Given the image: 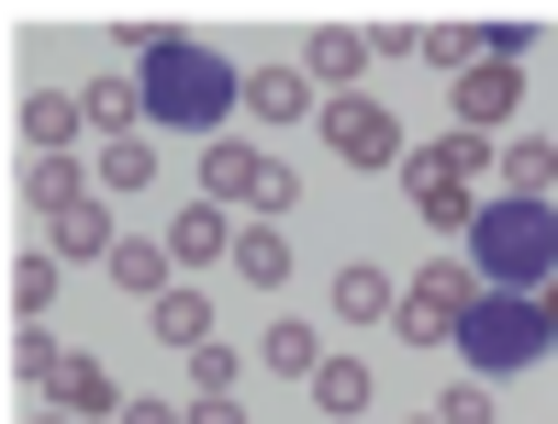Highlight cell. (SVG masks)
<instances>
[{
  "label": "cell",
  "mask_w": 558,
  "mask_h": 424,
  "mask_svg": "<svg viewBox=\"0 0 558 424\" xmlns=\"http://www.w3.org/2000/svg\"><path fill=\"white\" fill-rule=\"evenodd\" d=\"M470 268H481V291H558V202L492 191L470 223Z\"/></svg>",
  "instance_id": "cell-1"
},
{
  "label": "cell",
  "mask_w": 558,
  "mask_h": 424,
  "mask_svg": "<svg viewBox=\"0 0 558 424\" xmlns=\"http://www.w3.org/2000/svg\"><path fill=\"white\" fill-rule=\"evenodd\" d=\"M235 101H246V68H223L213 45L168 34L157 57H146V123H179V134H202V123H223Z\"/></svg>",
  "instance_id": "cell-2"
},
{
  "label": "cell",
  "mask_w": 558,
  "mask_h": 424,
  "mask_svg": "<svg viewBox=\"0 0 558 424\" xmlns=\"http://www.w3.org/2000/svg\"><path fill=\"white\" fill-rule=\"evenodd\" d=\"M481 179H492V134H458V123L436 134V146L402 157V191H413V213H425L436 234H470L481 223V202H492Z\"/></svg>",
  "instance_id": "cell-3"
},
{
  "label": "cell",
  "mask_w": 558,
  "mask_h": 424,
  "mask_svg": "<svg viewBox=\"0 0 558 424\" xmlns=\"http://www.w3.org/2000/svg\"><path fill=\"white\" fill-rule=\"evenodd\" d=\"M558 347V291H481L470 324H458V358H470V380H502V368H525Z\"/></svg>",
  "instance_id": "cell-4"
},
{
  "label": "cell",
  "mask_w": 558,
  "mask_h": 424,
  "mask_svg": "<svg viewBox=\"0 0 558 424\" xmlns=\"http://www.w3.org/2000/svg\"><path fill=\"white\" fill-rule=\"evenodd\" d=\"M202 202H223V213H257V223H291V168H268L257 146H235V134H223V146H202Z\"/></svg>",
  "instance_id": "cell-5"
},
{
  "label": "cell",
  "mask_w": 558,
  "mask_h": 424,
  "mask_svg": "<svg viewBox=\"0 0 558 424\" xmlns=\"http://www.w3.org/2000/svg\"><path fill=\"white\" fill-rule=\"evenodd\" d=\"M324 146H336L347 168H402L413 146H402V123H391V101H368V89H347V101H324Z\"/></svg>",
  "instance_id": "cell-6"
},
{
  "label": "cell",
  "mask_w": 558,
  "mask_h": 424,
  "mask_svg": "<svg viewBox=\"0 0 558 424\" xmlns=\"http://www.w3.org/2000/svg\"><path fill=\"white\" fill-rule=\"evenodd\" d=\"M514 101H525V68H502V57H470V68L447 78V112H458V134L514 123Z\"/></svg>",
  "instance_id": "cell-7"
},
{
  "label": "cell",
  "mask_w": 558,
  "mask_h": 424,
  "mask_svg": "<svg viewBox=\"0 0 558 424\" xmlns=\"http://www.w3.org/2000/svg\"><path fill=\"white\" fill-rule=\"evenodd\" d=\"M302 78H313V89H336V101H347V78H368V34H347V23L302 34Z\"/></svg>",
  "instance_id": "cell-8"
},
{
  "label": "cell",
  "mask_w": 558,
  "mask_h": 424,
  "mask_svg": "<svg viewBox=\"0 0 558 424\" xmlns=\"http://www.w3.org/2000/svg\"><path fill=\"white\" fill-rule=\"evenodd\" d=\"M492 179L514 202H558V146H547V134H514V146H492Z\"/></svg>",
  "instance_id": "cell-9"
},
{
  "label": "cell",
  "mask_w": 558,
  "mask_h": 424,
  "mask_svg": "<svg viewBox=\"0 0 558 424\" xmlns=\"http://www.w3.org/2000/svg\"><path fill=\"white\" fill-rule=\"evenodd\" d=\"M413 302H425V313L447 324V336H458V324H470V302H481V268H470V257H425V279H413Z\"/></svg>",
  "instance_id": "cell-10"
},
{
  "label": "cell",
  "mask_w": 558,
  "mask_h": 424,
  "mask_svg": "<svg viewBox=\"0 0 558 424\" xmlns=\"http://www.w3.org/2000/svg\"><path fill=\"white\" fill-rule=\"evenodd\" d=\"M257 368H268V380H302V391H313V368H324V336H313L302 313H279L268 336H257Z\"/></svg>",
  "instance_id": "cell-11"
},
{
  "label": "cell",
  "mask_w": 558,
  "mask_h": 424,
  "mask_svg": "<svg viewBox=\"0 0 558 424\" xmlns=\"http://www.w3.org/2000/svg\"><path fill=\"white\" fill-rule=\"evenodd\" d=\"M89 112H78V89H23V146L34 157H68V134H78Z\"/></svg>",
  "instance_id": "cell-12"
},
{
  "label": "cell",
  "mask_w": 558,
  "mask_h": 424,
  "mask_svg": "<svg viewBox=\"0 0 558 424\" xmlns=\"http://www.w3.org/2000/svg\"><path fill=\"white\" fill-rule=\"evenodd\" d=\"M246 112H257V123H302V112H324V101H313L302 68H246Z\"/></svg>",
  "instance_id": "cell-13"
},
{
  "label": "cell",
  "mask_w": 558,
  "mask_h": 424,
  "mask_svg": "<svg viewBox=\"0 0 558 424\" xmlns=\"http://www.w3.org/2000/svg\"><path fill=\"white\" fill-rule=\"evenodd\" d=\"M168 268H179L168 234H123V246H112V291H146V302H157V291H179Z\"/></svg>",
  "instance_id": "cell-14"
},
{
  "label": "cell",
  "mask_w": 558,
  "mask_h": 424,
  "mask_svg": "<svg viewBox=\"0 0 558 424\" xmlns=\"http://www.w3.org/2000/svg\"><path fill=\"white\" fill-rule=\"evenodd\" d=\"M168 257H191V268H202V257H235V213H223V202H191V213L168 223Z\"/></svg>",
  "instance_id": "cell-15"
},
{
  "label": "cell",
  "mask_w": 558,
  "mask_h": 424,
  "mask_svg": "<svg viewBox=\"0 0 558 424\" xmlns=\"http://www.w3.org/2000/svg\"><path fill=\"white\" fill-rule=\"evenodd\" d=\"M146 313H157V336H168L179 358H191V347H213V291H191V279H179V291H157Z\"/></svg>",
  "instance_id": "cell-16"
},
{
  "label": "cell",
  "mask_w": 558,
  "mask_h": 424,
  "mask_svg": "<svg viewBox=\"0 0 558 424\" xmlns=\"http://www.w3.org/2000/svg\"><path fill=\"white\" fill-rule=\"evenodd\" d=\"M23 202H34L45 223L78 213V202H89V168H78V157H34V168H23Z\"/></svg>",
  "instance_id": "cell-17"
},
{
  "label": "cell",
  "mask_w": 558,
  "mask_h": 424,
  "mask_svg": "<svg viewBox=\"0 0 558 424\" xmlns=\"http://www.w3.org/2000/svg\"><path fill=\"white\" fill-rule=\"evenodd\" d=\"M78 112H89V123H101L112 146H123V134L146 123V78H89V89H78Z\"/></svg>",
  "instance_id": "cell-18"
},
{
  "label": "cell",
  "mask_w": 558,
  "mask_h": 424,
  "mask_svg": "<svg viewBox=\"0 0 558 424\" xmlns=\"http://www.w3.org/2000/svg\"><path fill=\"white\" fill-rule=\"evenodd\" d=\"M12 380H23V391H45V402H57V380H68V347L45 336V324H12Z\"/></svg>",
  "instance_id": "cell-19"
},
{
  "label": "cell",
  "mask_w": 558,
  "mask_h": 424,
  "mask_svg": "<svg viewBox=\"0 0 558 424\" xmlns=\"http://www.w3.org/2000/svg\"><path fill=\"white\" fill-rule=\"evenodd\" d=\"M112 246H123L112 202H78V213H57V257H101V268H112Z\"/></svg>",
  "instance_id": "cell-20"
},
{
  "label": "cell",
  "mask_w": 558,
  "mask_h": 424,
  "mask_svg": "<svg viewBox=\"0 0 558 424\" xmlns=\"http://www.w3.org/2000/svg\"><path fill=\"white\" fill-rule=\"evenodd\" d=\"M336 313H347V324H391V313H402V291L357 257V268H336Z\"/></svg>",
  "instance_id": "cell-21"
},
{
  "label": "cell",
  "mask_w": 558,
  "mask_h": 424,
  "mask_svg": "<svg viewBox=\"0 0 558 424\" xmlns=\"http://www.w3.org/2000/svg\"><path fill=\"white\" fill-rule=\"evenodd\" d=\"M57 402H68L78 424H101V413H123L134 391H112V368H101V358H68V380H57Z\"/></svg>",
  "instance_id": "cell-22"
},
{
  "label": "cell",
  "mask_w": 558,
  "mask_h": 424,
  "mask_svg": "<svg viewBox=\"0 0 558 424\" xmlns=\"http://www.w3.org/2000/svg\"><path fill=\"white\" fill-rule=\"evenodd\" d=\"M235 279L279 291V279H291V234H279V223H246V234H235Z\"/></svg>",
  "instance_id": "cell-23"
},
{
  "label": "cell",
  "mask_w": 558,
  "mask_h": 424,
  "mask_svg": "<svg viewBox=\"0 0 558 424\" xmlns=\"http://www.w3.org/2000/svg\"><path fill=\"white\" fill-rule=\"evenodd\" d=\"M313 402L336 413V424H357V413H368V358H324V368H313Z\"/></svg>",
  "instance_id": "cell-24"
},
{
  "label": "cell",
  "mask_w": 558,
  "mask_h": 424,
  "mask_svg": "<svg viewBox=\"0 0 558 424\" xmlns=\"http://www.w3.org/2000/svg\"><path fill=\"white\" fill-rule=\"evenodd\" d=\"M57 268H68V257H12V324H45V302H57Z\"/></svg>",
  "instance_id": "cell-25"
},
{
  "label": "cell",
  "mask_w": 558,
  "mask_h": 424,
  "mask_svg": "<svg viewBox=\"0 0 558 424\" xmlns=\"http://www.w3.org/2000/svg\"><path fill=\"white\" fill-rule=\"evenodd\" d=\"M146 179H157V146H146V134H123V146L101 157V191H146Z\"/></svg>",
  "instance_id": "cell-26"
},
{
  "label": "cell",
  "mask_w": 558,
  "mask_h": 424,
  "mask_svg": "<svg viewBox=\"0 0 558 424\" xmlns=\"http://www.w3.org/2000/svg\"><path fill=\"white\" fill-rule=\"evenodd\" d=\"M470 57H481V34H458V23H425V68H447V78H458Z\"/></svg>",
  "instance_id": "cell-27"
},
{
  "label": "cell",
  "mask_w": 558,
  "mask_h": 424,
  "mask_svg": "<svg viewBox=\"0 0 558 424\" xmlns=\"http://www.w3.org/2000/svg\"><path fill=\"white\" fill-rule=\"evenodd\" d=\"M436 424H492V380H458V391L436 402Z\"/></svg>",
  "instance_id": "cell-28"
},
{
  "label": "cell",
  "mask_w": 558,
  "mask_h": 424,
  "mask_svg": "<svg viewBox=\"0 0 558 424\" xmlns=\"http://www.w3.org/2000/svg\"><path fill=\"white\" fill-rule=\"evenodd\" d=\"M191 380L202 391H235V347H191Z\"/></svg>",
  "instance_id": "cell-29"
},
{
  "label": "cell",
  "mask_w": 558,
  "mask_h": 424,
  "mask_svg": "<svg viewBox=\"0 0 558 424\" xmlns=\"http://www.w3.org/2000/svg\"><path fill=\"white\" fill-rule=\"evenodd\" d=\"M112 424H191V413H179V402H146V391H134V402H123Z\"/></svg>",
  "instance_id": "cell-30"
},
{
  "label": "cell",
  "mask_w": 558,
  "mask_h": 424,
  "mask_svg": "<svg viewBox=\"0 0 558 424\" xmlns=\"http://www.w3.org/2000/svg\"><path fill=\"white\" fill-rule=\"evenodd\" d=\"M191 424H246V413H235V391H202V402H191Z\"/></svg>",
  "instance_id": "cell-31"
},
{
  "label": "cell",
  "mask_w": 558,
  "mask_h": 424,
  "mask_svg": "<svg viewBox=\"0 0 558 424\" xmlns=\"http://www.w3.org/2000/svg\"><path fill=\"white\" fill-rule=\"evenodd\" d=\"M34 424H78V413H68V402H45V413H34Z\"/></svg>",
  "instance_id": "cell-32"
},
{
  "label": "cell",
  "mask_w": 558,
  "mask_h": 424,
  "mask_svg": "<svg viewBox=\"0 0 558 424\" xmlns=\"http://www.w3.org/2000/svg\"><path fill=\"white\" fill-rule=\"evenodd\" d=\"M413 424H436V413H413Z\"/></svg>",
  "instance_id": "cell-33"
},
{
  "label": "cell",
  "mask_w": 558,
  "mask_h": 424,
  "mask_svg": "<svg viewBox=\"0 0 558 424\" xmlns=\"http://www.w3.org/2000/svg\"><path fill=\"white\" fill-rule=\"evenodd\" d=\"M357 424H368V413H357Z\"/></svg>",
  "instance_id": "cell-34"
}]
</instances>
